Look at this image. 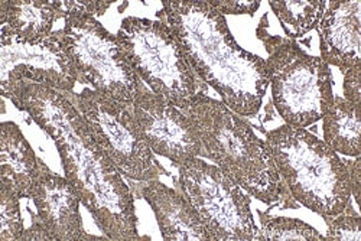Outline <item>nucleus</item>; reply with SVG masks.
Here are the masks:
<instances>
[{
  "label": "nucleus",
  "instance_id": "0eeeda50",
  "mask_svg": "<svg viewBox=\"0 0 361 241\" xmlns=\"http://www.w3.org/2000/svg\"><path fill=\"white\" fill-rule=\"evenodd\" d=\"M58 32L78 82L113 100L129 104L135 101L143 82L130 68L117 37L97 18L67 16L64 27Z\"/></svg>",
  "mask_w": 361,
  "mask_h": 241
},
{
  "label": "nucleus",
  "instance_id": "412c9836",
  "mask_svg": "<svg viewBox=\"0 0 361 241\" xmlns=\"http://www.w3.org/2000/svg\"><path fill=\"white\" fill-rule=\"evenodd\" d=\"M328 224L325 241H360L361 240V218L358 213L338 214L334 217H324Z\"/></svg>",
  "mask_w": 361,
  "mask_h": 241
},
{
  "label": "nucleus",
  "instance_id": "20e7f679",
  "mask_svg": "<svg viewBox=\"0 0 361 241\" xmlns=\"http://www.w3.org/2000/svg\"><path fill=\"white\" fill-rule=\"evenodd\" d=\"M276 169L290 197L321 217L351 211L345 162L307 129L283 125L266 133Z\"/></svg>",
  "mask_w": 361,
  "mask_h": 241
},
{
  "label": "nucleus",
  "instance_id": "5701e85b",
  "mask_svg": "<svg viewBox=\"0 0 361 241\" xmlns=\"http://www.w3.org/2000/svg\"><path fill=\"white\" fill-rule=\"evenodd\" d=\"M209 5L216 8L221 15H249L253 16L260 8L259 0L246 2V0H209Z\"/></svg>",
  "mask_w": 361,
  "mask_h": 241
},
{
  "label": "nucleus",
  "instance_id": "9b49d317",
  "mask_svg": "<svg viewBox=\"0 0 361 241\" xmlns=\"http://www.w3.org/2000/svg\"><path fill=\"white\" fill-rule=\"evenodd\" d=\"M132 107L140 133L154 154L169 159L176 166L205 156L187 113L150 92L145 84L140 85Z\"/></svg>",
  "mask_w": 361,
  "mask_h": 241
},
{
  "label": "nucleus",
  "instance_id": "9d476101",
  "mask_svg": "<svg viewBox=\"0 0 361 241\" xmlns=\"http://www.w3.org/2000/svg\"><path fill=\"white\" fill-rule=\"evenodd\" d=\"M22 80L49 85L59 92H74L77 71L63 47L59 32L42 41H25L6 26L0 31V89L5 97Z\"/></svg>",
  "mask_w": 361,
  "mask_h": 241
},
{
  "label": "nucleus",
  "instance_id": "4be33fe9",
  "mask_svg": "<svg viewBox=\"0 0 361 241\" xmlns=\"http://www.w3.org/2000/svg\"><path fill=\"white\" fill-rule=\"evenodd\" d=\"M55 4L61 12L63 18L71 15H87L99 18L106 13V11L114 2H96V0H55Z\"/></svg>",
  "mask_w": 361,
  "mask_h": 241
},
{
  "label": "nucleus",
  "instance_id": "4468645a",
  "mask_svg": "<svg viewBox=\"0 0 361 241\" xmlns=\"http://www.w3.org/2000/svg\"><path fill=\"white\" fill-rule=\"evenodd\" d=\"M135 183L132 187L154 209L165 241H212L195 208L183 191L166 187L159 179Z\"/></svg>",
  "mask_w": 361,
  "mask_h": 241
},
{
  "label": "nucleus",
  "instance_id": "1a4fd4ad",
  "mask_svg": "<svg viewBox=\"0 0 361 241\" xmlns=\"http://www.w3.org/2000/svg\"><path fill=\"white\" fill-rule=\"evenodd\" d=\"M66 96L80 110L94 140L120 173L137 183L166 173L143 139L129 103L113 100L85 87Z\"/></svg>",
  "mask_w": 361,
  "mask_h": 241
},
{
  "label": "nucleus",
  "instance_id": "7ed1b4c3",
  "mask_svg": "<svg viewBox=\"0 0 361 241\" xmlns=\"http://www.w3.org/2000/svg\"><path fill=\"white\" fill-rule=\"evenodd\" d=\"M185 113L202 143L205 158L259 201L274 204L283 198L286 187L270 147L242 116L205 93Z\"/></svg>",
  "mask_w": 361,
  "mask_h": 241
},
{
  "label": "nucleus",
  "instance_id": "f03ea898",
  "mask_svg": "<svg viewBox=\"0 0 361 241\" xmlns=\"http://www.w3.org/2000/svg\"><path fill=\"white\" fill-rule=\"evenodd\" d=\"M183 45L197 77L242 117L259 113L269 87L266 59L243 49L224 15L204 0H164L157 13Z\"/></svg>",
  "mask_w": 361,
  "mask_h": 241
},
{
  "label": "nucleus",
  "instance_id": "a878e982",
  "mask_svg": "<svg viewBox=\"0 0 361 241\" xmlns=\"http://www.w3.org/2000/svg\"><path fill=\"white\" fill-rule=\"evenodd\" d=\"M22 241L23 240H39V241H52L49 233L42 227V224L32 216V225L26 228L22 234Z\"/></svg>",
  "mask_w": 361,
  "mask_h": 241
},
{
  "label": "nucleus",
  "instance_id": "393cba45",
  "mask_svg": "<svg viewBox=\"0 0 361 241\" xmlns=\"http://www.w3.org/2000/svg\"><path fill=\"white\" fill-rule=\"evenodd\" d=\"M347 168H348V175H350V187H351V197H354V201L355 204L358 205L360 204V166H361V161H360V156L355 158V161L353 162H347L345 163Z\"/></svg>",
  "mask_w": 361,
  "mask_h": 241
},
{
  "label": "nucleus",
  "instance_id": "ddd939ff",
  "mask_svg": "<svg viewBox=\"0 0 361 241\" xmlns=\"http://www.w3.org/2000/svg\"><path fill=\"white\" fill-rule=\"evenodd\" d=\"M321 59L343 73L361 64V2H328L318 25Z\"/></svg>",
  "mask_w": 361,
  "mask_h": 241
},
{
  "label": "nucleus",
  "instance_id": "423d86ee",
  "mask_svg": "<svg viewBox=\"0 0 361 241\" xmlns=\"http://www.w3.org/2000/svg\"><path fill=\"white\" fill-rule=\"evenodd\" d=\"M269 58L266 67L276 111L298 129L319 122L334 100L329 66L307 54L293 39L257 34Z\"/></svg>",
  "mask_w": 361,
  "mask_h": 241
},
{
  "label": "nucleus",
  "instance_id": "a211bd4d",
  "mask_svg": "<svg viewBox=\"0 0 361 241\" xmlns=\"http://www.w3.org/2000/svg\"><path fill=\"white\" fill-rule=\"evenodd\" d=\"M270 8L281 22L289 39L305 37L319 25L325 12V0H289V2H275L270 0Z\"/></svg>",
  "mask_w": 361,
  "mask_h": 241
},
{
  "label": "nucleus",
  "instance_id": "b1692460",
  "mask_svg": "<svg viewBox=\"0 0 361 241\" xmlns=\"http://www.w3.org/2000/svg\"><path fill=\"white\" fill-rule=\"evenodd\" d=\"M344 99L361 107V64L344 73Z\"/></svg>",
  "mask_w": 361,
  "mask_h": 241
},
{
  "label": "nucleus",
  "instance_id": "2eb2a0df",
  "mask_svg": "<svg viewBox=\"0 0 361 241\" xmlns=\"http://www.w3.org/2000/svg\"><path fill=\"white\" fill-rule=\"evenodd\" d=\"M42 163L13 122L0 125V185H6L20 199L31 198Z\"/></svg>",
  "mask_w": 361,
  "mask_h": 241
},
{
  "label": "nucleus",
  "instance_id": "6ab92c4d",
  "mask_svg": "<svg viewBox=\"0 0 361 241\" xmlns=\"http://www.w3.org/2000/svg\"><path fill=\"white\" fill-rule=\"evenodd\" d=\"M257 241H325V237L298 218L260 214Z\"/></svg>",
  "mask_w": 361,
  "mask_h": 241
},
{
  "label": "nucleus",
  "instance_id": "dca6fc26",
  "mask_svg": "<svg viewBox=\"0 0 361 241\" xmlns=\"http://www.w3.org/2000/svg\"><path fill=\"white\" fill-rule=\"evenodd\" d=\"M55 0H2L0 23L25 41H42L54 32V23L61 19Z\"/></svg>",
  "mask_w": 361,
  "mask_h": 241
},
{
  "label": "nucleus",
  "instance_id": "f257e3e1",
  "mask_svg": "<svg viewBox=\"0 0 361 241\" xmlns=\"http://www.w3.org/2000/svg\"><path fill=\"white\" fill-rule=\"evenodd\" d=\"M55 142L66 178L103 235L114 241L145 240L137 233L135 201L129 185L104 155L80 110L66 96L45 84L22 80L5 96Z\"/></svg>",
  "mask_w": 361,
  "mask_h": 241
},
{
  "label": "nucleus",
  "instance_id": "f8f14e48",
  "mask_svg": "<svg viewBox=\"0 0 361 241\" xmlns=\"http://www.w3.org/2000/svg\"><path fill=\"white\" fill-rule=\"evenodd\" d=\"M31 199L37 206L34 216L49 233L52 241L109 240L88 234L80 214L81 198L66 176H59L42 163Z\"/></svg>",
  "mask_w": 361,
  "mask_h": 241
},
{
  "label": "nucleus",
  "instance_id": "f3484780",
  "mask_svg": "<svg viewBox=\"0 0 361 241\" xmlns=\"http://www.w3.org/2000/svg\"><path fill=\"white\" fill-rule=\"evenodd\" d=\"M324 142L344 156L361 155V107L344 97H334L322 117Z\"/></svg>",
  "mask_w": 361,
  "mask_h": 241
},
{
  "label": "nucleus",
  "instance_id": "6e6552de",
  "mask_svg": "<svg viewBox=\"0 0 361 241\" xmlns=\"http://www.w3.org/2000/svg\"><path fill=\"white\" fill-rule=\"evenodd\" d=\"M179 190L195 208L212 241H257L250 197L219 166L194 158L178 166Z\"/></svg>",
  "mask_w": 361,
  "mask_h": 241
},
{
  "label": "nucleus",
  "instance_id": "39448f33",
  "mask_svg": "<svg viewBox=\"0 0 361 241\" xmlns=\"http://www.w3.org/2000/svg\"><path fill=\"white\" fill-rule=\"evenodd\" d=\"M116 37L130 68L152 93L183 111L205 93V84L165 20L129 16L120 23Z\"/></svg>",
  "mask_w": 361,
  "mask_h": 241
},
{
  "label": "nucleus",
  "instance_id": "aec40b11",
  "mask_svg": "<svg viewBox=\"0 0 361 241\" xmlns=\"http://www.w3.org/2000/svg\"><path fill=\"white\" fill-rule=\"evenodd\" d=\"M19 197L6 185H0V240L16 241L25 231Z\"/></svg>",
  "mask_w": 361,
  "mask_h": 241
}]
</instances>
